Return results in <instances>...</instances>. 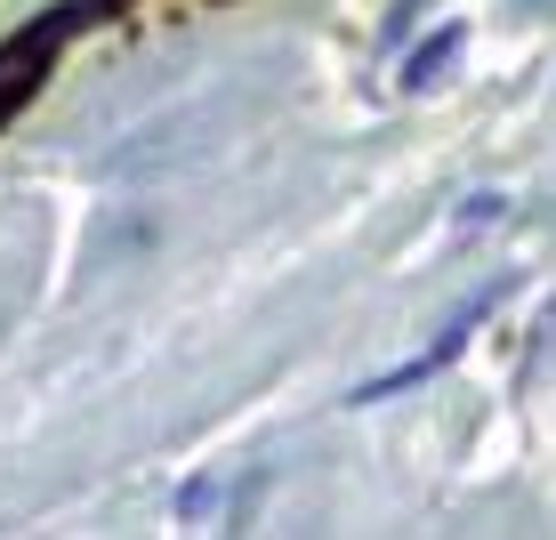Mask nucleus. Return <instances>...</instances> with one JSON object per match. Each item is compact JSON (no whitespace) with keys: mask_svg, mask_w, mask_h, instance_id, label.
<instances>
[{"mask_svg":"<svg viewBox=\"0 0 556 540\" xmlns=\"http://www.w3.org/2000/svg\"><path fill=\"white\" fill-rule=\"evenodd\" d=\"M516 291V275H501V282H484V291H476V299H459L452 306V315H444V331H435L428 347H419V355L412 363H395V372H379L371 379V388H355V403H388V395H404V388H419V379H435V372H444V363L459 355V339H468L476 331V323H484L492 315V306H501Z\"/></svg>","mask_w":556,"mask_h":540,"instance_id":"obj_1","label":"nucleus"},{"mask_svg":"<svg viewBox=\"0 0 556 540\" xmlns=\"http://www.w3.org/2000/svg\"><path fill=\"white\" fill-rule=\"evenodd\" d=\"M73 25H81V9H56L41 25H25L16 41H0V122H16V113L33 105V89L49 81V65H56V49H65Z\"/></svg>","mask_w":556,"mask_h":540,"instance_id":"obj_2","label":"nucleus"},{"mask_svg":"<svg viewBox=\"0 0 556 540\" xmlns=\"http://www.w3.org/2000/svg\"><path fill=\"white\" fill-rule=\"evenodd\" d=\"M459 49H468V25H435L428 41L404 56V73H395V81H404V98H428V89L452 73V56H459Z\"/></svg>","mask_w":556,"mask_h":540,"instance_id":"obj_3","label":"nucleus"},{"mask_svg":"<svg viewBox=\"0 0 556 540\" xmlns=\"http://www.w3.org/2000/svg\"><path fill=\"white\" fill-rule=\"evenodd\" d=\"M492 218H508V194H468V202H459V210H452V235H459V242H468V235H484V226H492Z\"/></svg>","mask_w":556,"mask_h":540,"instance_id":"obj_4","label":"nucleus"},{"mask_svg":"<svg viewBox=\"0 0 556 540\" xmlns=\"http://www.w3.org/2000/svg\"><path fill=\"white\" fill-rule=\"evenodd\" d=\"M218 500H226V485H218V476H202V485H186V492H178V516H210Z\"/></svg>","mask_w":556,"mask_h":540,"instance_id":"obj_5","label":"nucleus"}]
</instances>
